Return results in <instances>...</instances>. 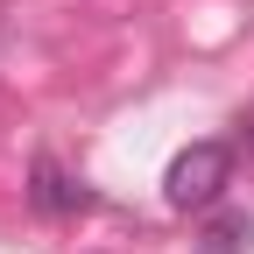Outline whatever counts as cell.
Returning a JSON list of instances; mask_svg holds the SVG:
<instances>
[{
  "instance_id": "cell-2",
  "label": "cell",
  "mask_w": 254,
  "mask_h": 254,
  "mask_svg": "<svg viewBox=\"0 0 254 254\" xmlns=\"http://www.w3.org/2000/svg\"><path fill=\"white\" fill-rule=\"evenodd\" d=\"M28 177H36V184H28L36 212H50V219L85 212V184H71V177H64V163H57V155H36V170H28Z\"/></svg>"
},
{
  "instance_id": "cell-1",
  "label": "cell",
  "mask_w": 254,
  "mask_h": 254,
  "mask_svg": "<svg viewBox=\"0 0 254 254\" xmlns=\"http://www.w3.org/2000/svg\"><path fill=\"white\" fill-rule=\"evenodd\" d=\"M233 184V148L226 141H190L170 155V170H163V198L177 212H205L219 190Z\"/></svg>"
},
{
  "instance_id": "cell-4",
  "label": "cell",
  "mask_w": 254,
  "mask_h": 254,
  "mask_svg": "<svg viewBox=\"0 0 254 254\" xmlns=\"http://www.w3.org/2000/svg\"><path fill=\"white\" fill-rule=\"evenodd\" d=\"M247 127H254V120H247Z\"/></svg>"
},
{
  "instance_id": "cell-3",
  "label": "cell",
  "mask_w": 254,
  "mask_h": 254,
  "mask_svg": "<svg viewBox=\"0 0 254 254\" xmlns=\"http://www.w3.org/2000/svg\"><path fill=\"white\" fill-rule=\"evenodd\" d=\"M254 247V219H212V233H205V254H247Z\"/></svg>"
}]
</instances>
